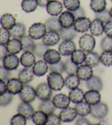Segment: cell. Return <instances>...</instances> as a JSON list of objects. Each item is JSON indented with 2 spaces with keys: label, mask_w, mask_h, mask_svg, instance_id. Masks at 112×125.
Here are the masks:
<instances>
[{
  "label": "cell",
  "mask_w": 112,
  "mask_h": 125,
  "mask_svg": "<svg viewBox=\"0 0 112 125\" xmlns=\"http://www.w3.org/2000/svg\"><path fill=\"white\" fill-rule=\"evenodd\" d=\"M8 52L12 54H17L23 50V44L20 39L13 38L10 40L6 45Z\"/></svg>",
  "instance_id": "e0dca14e"
},
{
  "label": "cell",
  "mask_w": 112,
  "mask_h": 125,
  "mask_svg": "<svg viewBox=\"0 0 112 125\" xmlns=\"http://www.w3.org/2000/svg\"><path fill=\"white\" fill-rule=\"evenodd\" d=\"M56 107L54 105L53 101L50 99L46 101H42L39 106V110L45 112L48 115L54 113Z\"/></svg>",
  "instance_id": "f35d334b"
},
{
  "label": "cell",
  "mask_w": 112,
  "mask_h": 125,
  "mask_svg": "<svg viewBox=\"0 0 112 125\" xmlns=\"http://www.w3.org/2000/svg\"><path fill=\"white\" fill-rule=\"evenodd\" d=\"M104 33L107 36L112 38V20L104 24Z\"/></svg>",
  "instance_id": "f5cc1de1"
},
{
  "label": "cell",
  "mask_w": 112,
  "mask_h": 125,
  "mask_svg": "<svg viewBox=\"0 0 112 125\" xmlns=\"http://www.w3.org/2000/svg\"><path fill=\"white\" fill-rule=\"evenodd\" d=\"M96 18H98L102 21L105 24L108 21L111 20V16L110 14V12L108 10H104L101 12L95 13Z\"/></svg>",
  "instance_id": "7dc6e473"
},
{
  "label": "cell",
  "mask_w": 112,
  "mask_h": 125,
  "mask_svg": "<svg viewBox=\"0 0 112 125\" xmlns=\"http://www.w3.org/2000/svg\"><path fill=\"white\" fill-rule=\"evenodd\" d=\"M20 40L23 44V51L24 52L27 51L33 52L34 47L36 46L33 39H32L29 35H25Z\"/></svg>",
  "instance_id": "8d00e7d4"
},
{
  "label": "cell",
  "mask_w": 112,
  "mask_h": 125,
  "mask_svg": "<svg viewBox=\"0 0 112 125\" xmlns=\"http://www.w3.org/2000/svg\"><path fill=\"white\" fill-rule=\"evenodd\" d=\"M59 21L62 28H68L73 27L76 21V18L72 12L67 10L62 12L59 17Z\"/></svg>",
  "instance_id": "8fae6325"
},
{
  "label": "cell",
  "mask_w": 112,
  "mask_h": 125,
  "mask_svg": "<svg viewBox=\"0 0 112 125\" xmlns=\"http://www.w3.org/2000/svg\"><path fill=\"white\" fill-rule=\"evenodd\" d=\"M107 2L105 0H91L90 7L95 13L101 12L105 10Z\"/></svg>",
  "instance_id": "74e56055"
},
{
  "label": "cell",
  "mask_w": 112,
  "mask_h": 125,
  "mask_svg": "<svg viewBox=\"0 0 112 125\" xmlns=\"http://www.w3.org/2000/svg\"><path fill=\"white\" fill-rule=\"evenodd\" d=\"M53 103L56 108L62 109L69 106L71 100L69 96L63 93H59L53 97Z\"/></svg>",
  "instance_id": "9a60e30c"
},
{
  "label": "cell",
  "mask_w": 112,
  "mask_h": 125,
  "mask_svg": "<svg viewBox=\"0 0 112 125\" xmlns=\"http://www.w3.org/2000/svg\"><path fill=\"white\" fill-rule=\"evenodd\" d=\"M8 51L6 49V45H1V50H0V56H1V60H2L3 57L6 55L8 54Z\"/></svg>",
  "instance_id": "6f0895ef"
},
{
  "label": "cell",
  "mask_w": 112,
  "mask_h": 125,
  "mask_svg": "<svg viewBox=\"0 0 112 125\" xmlns=\"http://www.w3.org/2000/svg\"><path fill=\"white\" fill-rule=\"evenodd\" d=\"M68 96L72 103L77 104L83 102L85 98V94L83 90L79 88L71 89L69 93Z\"/></svg>",
  "instance_id": "83f0119b"
},
{
  "label": "cell",
  "mask_w": 112,
  "mask_h": 125,
  "mask_svg": "<svg viewBox=\"0 0 112 125\" xmlns=\"http://www.w3.org/2000/svg\"><path fill=\"white\" fill-rule=\"evenodd\" d=\"M47 27L45 23H36L29 28V36L34 40L42 39L47 33Z\"/></svg>",
  "instance_id": "3957f363"
},
{
  "label": "cell",
  "mask_w": 112,
  "mask_h": 125,
  "mask_svg": "<svg viewBox=\"0 0 112 125\" xmlns=\"http://www.w3.org/2000/svg\"><path fill=\"white\" fill-rule=\"evenodd\" d=\"M78 114L75 108L67 106L62 109L59 114V116L62 122H71L76 119Z\"/></svg>",
  "instance_id": "9c48e42d"
},
{
  "label": "cell",
  "mask_w": 112,
  "mask_h": 125,
  "mask_svg": "<svg viewBox=\"0 0 112 125\" xmlns=\"http://www.w3.org/2000/svg\"><path fill=\"white\" fill-rule=\"evenodd\" d=\"M85 100L88 104L94 105L101 102V95L100 91L96 90H89L85 93Z\"/></svg>",
  "instance_id": "7402d4cb"
},
{
  "label": "cell",
  "mask_w": 112,
  "mask_h": 125,
  "mask_svg": "<svg viewBox=\"0 0 112 125\" xmlns=\"http://www.w3.org/2000/svg\"><path fill=\"white\" fill-rule=\"evenodd\" d=\"M32 120L37 125H47L48 121V115L42 110L36 111L32 117Z\"/></svg>",
  "instance_id": "f546056e"
},
{
  "label": "cell",
  "mask_w": 112,
  "mask_h": 125,
  "mask_svg": "<svg viewBox=\"0 0 112 125\" xmlns=\"http://www.w3.org/2000/svg\"><path fill=\"white\" fill-rule=\"evenodd\" d=\"M36 90L37 97L42 101L49 100L53 94V90L47 83H40L37 86Z\"/></svg>",
  "instance_id": "8992f818"
},
{
  "label": "cell",
  "mask_w": 112,
  "mask_h": 125,
  "mask_svg": "<svg viewBox=\"0 0 112 125\" xmlns=\"http://www.w3.org/2000/svg\"><path fill=\"white\" fill-rule=\"evenodd\" d=\"M80 83V79L76 74H70L64 79V85L69 89L78 88Z\"/></svg>",
  "instance_id": "f1b7e54d"
},
{
  "label": "cell",
  "mask_w": 112,
  "mask_h": 125,
  "mask_svg": "<svg viewBox=\"0 0 112 125\" xmlns=\"http://www.w3.org/2000/svg\"><path fill=\"white\" fill-rule=\"evenodd\" d=\"M48 13L52 16H57L62 13L63 10L62 3L57 0H51L46 6Z\"/></svg>",
  "instance_id": "2e32d148"
},
{
  "label": "cell",
  "mask_w": 112,
  "mask_h": 125,
  "mask_svg": "<svg viewBox=\"0 0 112 125\" xmlns=\"http://www.w3.org/2000/svg\"><path fill=\"white\" fill-rule=\"evenodd\" d=\"M62 121L59 116H57L54 113L49 114L48 121L47 125H60L61 124Z\"/></svg>",
  "instance_id": "f907efd6"
},
{
  "label": "cell",
  "mask_w": 112,
  "mask_h": 125,
  "mask_svg": "<svg viewBox=\"0 0 112 125\" xmlns=\"http://www.w3.org/2000/svg\"><path fill=\"white\" fill-rule=\"evenodd\" d=\"M109 109L107 105L104 103L100 102L98 104L91 105V115L96 119H103L107 115Z\"/></svg>",
  "instance_id": "277c9868"
},
{
  "label": "cell",
  "mask_w": 112,
  "mask_h": 125,
  "mask_svg": "<svg viewBox=\"0 0 112 125\" xmlns=\"http://www.w3.org/2000/svg\"><path fill=\"white\" fill-rule=\"evenodd\" d=\"M84 62L85 64L92 67L97 66L100 62V56L97 53L94 51H90L86 53V57Z\"/></svg>",
  "instance_id": "d6a6232c"
},
{
  "label": "cell",
  "mask_w": 112,
  "mask_h": 125,
  "mask_svg": "<svg viewBox=\"0 0 112 125\" xmlns=\"http://www.w3.org/2000/svg\"><path fill=\"white\" fill-rule=\"evenodd\" d=\"M1 24L4 28L10 30L16 24V19L12 14L6 13L1 17Z\"/></svg>",
  "instance_id": "4316f807"
},
{
  "label": "cell",
  "mask_w": 112,
  "mask_h": 125,
  "mask_svg": "<svg viewBox=\"0 0 112 125\" xmlns=\"http://www.w3.org/2000/svg\"><path fill=\"white\" fill-rule=\"evenodd\" d=\"M45 24L48 31H52L59 32L62 28L59 19L56 17H51L45 21Z\"/></svg>",
  "instance_id": "836d02e7"
},
{
  "label": "cell",
  "mask_w": 112,
  "mask_h": 125,
  "mask_svg": "<svg viewBox=\"0 0 112 125\" xmlns=\"http://www.w3.org/2000/svg\"><path fill=\"white\" fill-rule=\"evenodd\" d=\"M38 5L42 7H46L47 4H48L51 0H37Z\"/></svg>",
  "instance_id": "680465c9"
},
{
  "label": "cell",
  "mask_w": 112,
  "mask_h": 125,
  "mask_svg": "<svg viewBox=\"0 0 112 125\" xmlns=\"http://www.w3.org/2000/svg\"><path fill=\"white\" fill-rule=\"evenodd\" d=\"M90 32L92 35L99 36L104 32V24L102 21L95 18L92 21L90 27Z\"/></svg>",
  "instance_id": "ac0fdd59"
},
{
  "label": "cell",
  "mask_w": 112,
  "mask_h": 125,
  "mask_svg": "<svg viewBox=\"0 0 112 125\" xmlns=\"http://www.w3.org/2000/svg\"><path fill=\"white\" fill-rule=\"evenodd\" d=\"M72 13L74 14L75 18H76V19L78 18H80V17H85L86 16L85 10H84V8L83 7H80L78 9L74 10V11H72Z\"/></svg>",
  "instance_id": "db71d44e"
},
{
  "label": "cell",
  "mask_w": 112,
  "mask_h": 125,
  "mask_svg": "<svg viewBox=\"0 0 112 125\" xmlns=\"http://www.w3.org/2000/svg\"><path fill=\"white\" fill-rule=\"evenodd\" d=\"M79 45L80 48L85 52L92 51L96 45L95 39L91 34H85L80 38Z\"/></svg>",
  "instance_id": "7a4b0ae2"
},
{
  "label": "cell",
  "mask_w": 112,
  "mask_h": 125,
  "mask_svg": "<svg viewBox=\"0 0 112 125\" xmlns=\"http://www.w3.org/2000/svg\"><path fill=\"white\" fill-rule=\"evenodd\" d=\"M47 81L49 87L54 91H60L64 85V79L61 73L50 72L47 76Z\"/></svg>",
  "instance_id": "6da1fadb"
},
{
  "label": "cell",
  "mask_w": 112,
  "mask_h": 125,
  "mask_svg": "<svg viewBox=\"0 0 112 125\" xmlns=\"http://www.w3.org/2000/svg\"><path fill=\"white\" fill-rule=\"evenodd\" d=\"M7 92V84H6L5 81L1 79L0 81V96L2 95Z\"/></svg>",
  "instance_id": "9f6ffc18"
},
{
  "label": "cell",
  "mask_w": 112,
  "mask_h": 125,
  "mask_svg": "<svg viewBox=\"0 0 112 125\" xmlns=\"http://www.w3.org/2000/svg\"><path fill=\"white\" fill-rule=\"evenodd\" d=\"M20 63L25 67H31L36 63L35 54L32 51H25L20 59Z\"/></svg>",
  "instance_id": "ffe728a7"
},
{
  "label": "cell",
  "mask_w": 112,
  "mask_h": 125,
  "mask_svg": "<svg viewBox=\"0 0 112 125\" xmlns=\"http://www.w3.org/2000/svg\"><path fill=\"white\" fill-rule=\"evenodd\" d=\"M61 39L59 32L56 31H47L42 38V42L48 46H55L57 44Z\"/></svg>",
  "instance_id": "30bf717a"
},
{
  "label": "cell",
  "mask_w": 112,
  "mask_h": 125,
  "mask_svg": "<svg viewBox=\"0 0 112 125\" xmlns=\"http://www.w3.org/2000/svg\"><path fill=\"white\" fill-rule=\"evenodd\" d=\"M75 109L78 115L80 116H86L91 113V105L86 102H81L77 103L75 105Z\"/></svg>",
  "instance_id": "4dcf8cb0"
},
{
  "label": "cell",
  "mask_w": 112,
  "mask_h": 125,
  "mask_svg": "<svg viewBox=\"0 0 112 125\" xmlns=\"http://www.w3.org/2000/svg\"><path fill=\"white\" fill-rule=\"evenodd\" d=\"M86 57V53L83 50L77 49L71 55V60L72 61L77 65L82 64L84 62Z\"/></svg>",
  "instance_id": "e575fe53"
},
{
  "label": "cell",
  "mask_w": 112,
  "mask_h": 125,
  "mask_svg": "<svg viewBox=\"0 0 112 125\" xmlns=\"http://www.w3.org/2000/svg\"><path fill=\"white\" fill-rule=\"evenodd\" d=\"M91 23V20L89 18L82 17L76 19L73 27L77 32L84 33L90 29Z\"/></svg>",
  "instance_id": "7c38bea8"
},
{
  "label": "cell",
  "mask_w": 112,
  "mask_h": 125,
  "mask_svg": "<svg viewBox=\"0 0 112 125\" xmlns=\"http://www.w3.org/2000/svg\"><path fill=\"white\" fill-rule=\"evenodd\" d=\"M64 5L67 10L74 11L80 7V0H64Z\"/></svg>",
  "instance_id": "7bdbcfd3"
},
{
  "label": "cell",
  "mask_w": 112,
  "mask_h": 125,
  "mask_svg": "<svg viewBox=\"0 0 112 125\" xmlns=\"http://www.w3.org/2000/svg\"><path fill=\"white\" fill-rule=\"evenodd\" d=\"M76 125H91V122L88 119V118H85L84 116H81V117H79L78 120L76 121Z\"/></svg>",
  "instance_id": "11a10c76"
},
{
  "label": "cell",
  "mask_w": 112,
  "mask_h": 125,
  "mask_svg": "<svg viewBox=\"0 0 112 125\" xmlns=\"http://www.w3.org/2000/svg\"><path fill=\"white\" fill-rule=\"evenodd\" d=\"M78 66L72 61L71 58H69L64 62V71L67 74H76Z\"/></svg>",
  "instance_id": "b9f144b4"
},
{
  "label": "cell",
  "mask_w": 112,
  "mask_h": 125,
  "mask_svg": "<svg viewBox=\"0 0 112 125\" xmlns=\"http://www.w3.org/2000/svg\"><path fill=\"white\" fill-rule=\"evenodd\" d=\"M3 66L9 71L16 70L20 63V60L15 54L8 53L2 59Z\"/></svg>",
  "instance_id": "52a82bcc"
},
{
  "label": "cell",
  "mask_w": 112,
  "mask_h": 125,
  "mask_svg": "<svg viewBox=\"0 0 112 125\" xmlns=\"http://www.w3.org/2000/svg\"><path fill=\"white\" fill-rule=\"evenodd\" d=\"M49 46L44 44L43 42H38L36 44V46L33 51V52L36 56L39 58H43L46 51L49 49Z\"/></svg>",
  "instance_id": "60d3db41"
},
{
  "label": "cell",
  "mask_w": 112,
  "mask_h": 125,
  "mask_svg": "<svg viewBox=\"0 0 112 125\" xmlns=\"http://www.w3.org/2000/svg\"><path fill=\"white\" fill-rule=\"evenodd\" d=\"M100 46L103 51H112V38L105 36L101 40Z\"/></svg>",
  "instance_id": "c3c4849f"
},
{
  "label": "cell",
  "mask_w": 112,
  "mask_h": 125,
  "mask_svg": "<svg viewBox=\"0 0 112 125\" xmlns=\"http://www.w3.org/2000/svg\"><path fill=\"white\" fill-rule=\"evenodd\" d=\"M48 64L44 60H39L36 62L32 67L34 75L37 77H41L46 74L49 70Z\"/></svg>",
  "instance_id": "44dd1931"
},
{
  "label": "cell",
  "mask_w": 112,
  "mask_h": 125,
  "mask_svg": "<svg viewBox=\"0 0 112 125\" xmlns=\"http://www.w3.org/2000/svg\"><path fill=\"white\" fill-rule=\"evenodd\" d=\"M11 36L9 30L1 27L0 28V44L1 45H6L10 40Z\"/></svg>",
  "instance_id": "f6af8a7d"
},
{
  "label": "cell",
  "mask_w": 112,
  "mask_h": 125,
  "mask_svg": "<svg viewBox=\"0 0 112 125\" xmlns=\"http://www.w3.org/2000/svg\"><path fill=\"white\" fill-rule=\"evenodd\" d=\"M10 71L6 69L3 66H0V78L5 81H8L11 77Z\"/></svg>",
  "instance_id": "816d5d0a"
},
{
  "label": "cell",
  "mask_w": 112,
  "mask_h": 125,
  "mask_svg": "<svg viewBox=\"0 0 112 125\" xmlns=\"http://www.w3.org/2000/svg\"><path fill=\"white\" fill-rule=\"evenodd\" d=\"M11 37L21 39L25 35L26 28L25 24L21 23H16L12 29L9 30Z\"/></svg>",
  "instance_id": "484cf974"
},
{
  "label": "cell",
  "mask_w": 112,
  "mask_h": 125,
  "mask_svg": "<svg viewBox=\"0 0 112 125\" xmlns=\"http://www.w3.org/2000/svg\"><path fill=\"white\" fill-rule=\"evenodd\" d=\"M17 111L19 113H20L24 115L27 119L30 120L32 118L34 111L33 106L30 103L23 102L19 105Z\"/></svg>",
  "instance_id": "cb8c5ba5"
},
{
  "label": "cell",
  "mask_w": 112,
  "mask_h": 125,
  "mask_svg": "<svg viewBox=\"0 0 112 125\" xmlns=\"http://www.w3.org/2000/svg\"><path fill=\"white\" fill-rule=\"evenodd\" d=\"M111 1H112V0H111Z\"/></svg>",
  "instance_id": "94428289"
},
{
  "label": "cell",
  "mask_w": 112,
  "mask_h": 125,
  "mask_svg": "<svg viewBox=\"0 0 112 125\" xmlns=\"http://www.w3.org/2000/svg\"><path fill=\"white\" fill-rule=\"evenodd\" d=\"M13 99V94L7 92L2 95L0 96V105L1 106H6L9 105Z\"/></svg>",
  "instance_id": "bcb514c9"
},
{
  "label": "cell",
  "mask_w": 112,
  "mask_h": 125,
  "mask_svg": "<svg viewBox=\"0 0 112 125\" xmlns=\"http://www.w3.org/2000/svg\"><path fill=\"white\" fill-rule=\"evenodd\" d=\"M76 50V45L72 40H64L59 46V51L60 54L64 56L72 55Z\"/></svg>",
  "instance_id": "ba28073f"
},
{
  "label": "cell",
  "mask_w": 112,
  "mask_h": 125,
  "mask_svg": "<svg viewBox=\"0 0 112 125\" xmlns=\"http://www.w3.org/2000/svg\"><path fill=\"white\" fill-rule=\"evenodd\" d=\"M92 67L87 64H81L78 66L76 74L80 80L87 81L93 76Z\"/></svg>",
  "instance_id": "5bb4252c"
},
{
  "label": "cell",
  "mask_w": 112,
  "mask_h": 125,
  "mask_svg": "<svg viewBox=\"0 0 112 125\" xmlns=\"http://www.w3.org/2000/svg\"><path fill=\"white\" fill-rule=\"evenodd\" d=\"M87 87L89 90H96L101 91L102 89L103 84L102 80L100 77L93 75L91 78L87 81Z\"/></svg>",
  "instance_id": "d4e9b609"
},
{
  "label": "cell",
  "mask_w": 112,
  "mask_h": 125,
  "mask_svg": "<svg viewBox=\"0 0 112 125\" xmlns=\"http://www.w3.org/2000/svg\"><path fill=\"white\" fill-rule=\"evenodd\" d=\"M49 70L50 72H56L62 73L64 71V63L62 61H60L56 63L50 64Z\"/></svg>",
  "instance_id": "681fc988"
},
{
  "label": "cell",
  "mask_w": 112,
  "mask_h": 125,
  "mask_svg": "<svg viewBox=\"0 0 112 125\" xmlns=\"http://www.w3.org/2000/svg\"><path fill=\"white\" fill-rule=\"evenodd\" d=\"M59 33L61 39L63 40H72L77 36V31L75 30L73 26L68 28H62Z\"/></svg>",
  "instance_id": "1f68e13d"
},
{
  "label": "cell",
  "mask_w": 112,
  "mask_h": 125,
  "mask_svg": "<svg viewBox=\"0 0 112 125\" xmlns=\"http://www.w3.org/2000/svg\"><path fill=\"white\" fill-rule=\"evenodd\" d=\"M61 54L59 51L55 49H48L44 55L43 59L49 64H53L57 63L61 61Z\"/></svg>",
  "instance_id": "d6986e66"
},
{
  "label": "cell",
  "mask_w": 112,
  "mask_h": 125,
  "mask_svg": "<svg viewBox=\"0 0 112 125\" xmlns=\"http://www.w3.org/2000/svg\"><path fill=\"white\" fill-rule=\"evenodd\" d=\"M27 122V118L20 113H19L13 116L10 120V124L12 125H25Z\"/></svg>",
  "instance_id": "ee69618b"
},
{
  "label": "cell",
  "mask_w": 112,
  "mask_h": 125,
  "mask_svg": "<svg viewBox=\"0 0 112 125\" xmlns=\"http://www.w3.org/2000/svg\"><path fill=\"white\" fill-rule=\"evenodd\" d=\"M38 5H39L37 0H23L21 2L22 9L26 13H31L34 11Z\"/></svg>",
  "instance_id": "d590c367"
},
{
  "label": "cell",
  "mask_w": 112,
  "mask_h": 125,
  "mask_svg": "<svg viewBox=\"0 0 112 125\" xmlns=\"http://www.w3.org/2000/svg\"><path fill=\"white\" fill-rule=\"evenodd\" d=\"M109 12H110V14H111V18H112V7L111 8V10H109Z\"/></svg>",
  "instance_id": "91938a15"
},
{
  "label": "cell",
  "mask_w": 112,
  "mask_h": 125,
  "mask_svg": "<svg viewBox=\"0 0 112 125\" xmlns=\"http://www.w3.org/2000/svg\"><path fill=\"white\" fill-rule=\"evenodd\" d=\"M24 84L19 78H10L7 81V92L13 95L19 94L24 87Z\"/></svg>",
  "instance_id": "4fadbf2b"
},
{
  "label": "cell",
  "mask_w": 112,
  "mask_h": 125,
  "mask_svg": "<svg viewBox=\"0 0 112 125\" xmlns=\"http://www.w3.org/2000/svg\"><path fill=\"white\" fill-rule=\"evenodd\" d=\"M19 94L21 100L27 103L33 102L37 96L36 90L33 87L27 84L24 85L22 90Z\"/></svg>",
  "instance_id": "5b68a950"
},
{
  "label": "cell",
  "mask_w": 112,
  "mask_h": 125,
  "mask_svg": "<svg viewBox=\"0 0 112 125\" xmlns=\"http://www.w3.org/2000/svg\"><path fill=\"white\" fill-rule=\"evenodd\" d=\"M100 62L103 65L107 67L112 66V51H103L100 55Z\"/></svg>",
  "instance_id": "ab89813d"
},
{
  "label": "cell",
  "mask_w": 112,
  "mask_h": 125,
  "mask_svg": "<svg viewBox=\"0 0 112 125\" xmlns=\"http://www.w3.org/2000/svg\"><path fill=\"white\" fill-rule=\"evenodd\" d=\"M34 76L33 69L31 67H25L19 72L18 78L24 84H27L33 80Z\"/></svg>",
  "instance_id": "603a6c76"
}]
</instances>
